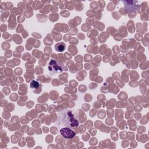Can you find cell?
<instances>
[{
	"label": "cell",
	"instance_id": "1",
	"mask_svg": "<svg viewBox=\"0 0 149 149\" xmlns=\"http://www.w3.org/2000/svg\"><path fill=\"white\" fill-rule=\"evenodd\" d=\"M56 125L60 129L62 127L76 128L79 125V119L74 111L67 108L58 112Z\"/></svg>",
	"mask_w": 149,
	"mask_h": 149
},
{
	"label": "cell",
	"instance_id": "2",
	"mask_svg": "<svg viewBox=\"0 0 149 149\" xmlns=\"http://www.w3.org/2000/svg\"><path fill=\"white\" fill-rule=\"evenodd\" d=\"M68 68L62 62L55 59H51L48 63V71L51 76L58 74L63 71H67Z\"/></svg>",
	"mask_w": 149,
	"mask_h": 149
},
{
	"label": "cell",
	"instance_id": "3",
	"mask_svg": "<svg viewBox=\"0 0 149 149\" xmlns=\"http://www.w3.org/2000/svg\"><path fill=\"white\" fill-rule=\"evenodd\" d=\"M59 132L61 133V134L65 139H72L76 135V133L73 130L69 127L61 128Z\"/></svg>",
	"mask_w": 149,
	"mask_h": 149
},
{
	"label": "cell",
	"instance_id": "4",
	"mask_svg": "<svg viewBox=\"0 0 149 149\" xmlns=\"http://www.w3.org/2000/svg\"><path fill=\"white\" fill-rule=\"evenodd\" d=\"M127 3L129 5H131V6L129 5H125V7L127 9L128 11H132V10H135L138 8V6L139 4V1H127Z\"/></svg>",
	"mask_w": 149,
	"mask_h": 149
},
{
	"label": "cell",
	"instance_id": "5",
	"mask_svg": "<svg viewBox=\"0 0 149 149\" xmlns=\"http://www.w3.org/2000/svg\"><path fill=\"white\" fill-rule=\"evenodd\" d=\"M66 48L65 44L63 42H59L55 45V49L58 52H63Z\"/></svg>",
	"mask_w": 149,
	"mask_h": 149
},
{
	"label": "cell",
	"instance_id": "6",
	"mask_svg": "<svg viewBox=\"0 0 149 149\" xmlns=\"http://www.w3.org/2000/svg\"><path fill=\"white\" fill-rule=\"evenodd\" d=\"M41 84L40 83L36 80H33L31 83H30V87L32 88H34V89H37L38 88H39L40 87Z\"/></svg>",
	"mask_w": 149,
	"mask_h": 149
}]
</instances>
